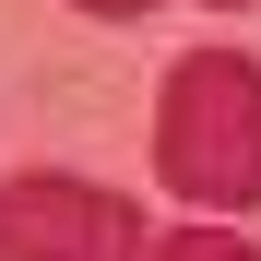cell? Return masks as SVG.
<instances>
[{
  "mask_svg": "<svg viewBox=\"0 0 261 261\" xmlns=\"http://www.w3.org/2000/svg\"><path fill=\"white\" fill-rule=\"evenodd\" d=\"M154 178L202 202V226H238L261 202V60L249 48H178L154 83Z\"/></svg>",
  "mask_w": 261,
  "mask_h": 261,
  "instance_id": "6da1fadb",
  "label": "cell"
},
{
  "mask_svg": "<svg viewBox=\"0 0 261 261\" xmlns=\"http://www.w3.org/2000/svg\"><path fill=\"white\" fill-rule=\"evenodd\" d=\"M143 214L95 178H60V166H36V178H0V261H143Z\"/></svg>",
  "mask_w": 261,
  "mask_h": 261,
  "instance_id": "7a4b0ae2",
  "label": "cell"
},
{
  "mask_svg": "<svg viewBox=\"0 0 261 261\" xmlns=\"http://www.w3.org/2000/svg\"><path fill=\"white\" fill-rule=\"evenodd\" d=\"M143 261H261V249H249L238 226H166V238H154Z\"/></svg>",
  "mask_w": 261,
  "mask_h": 261,
  "instance_id": "3957f363",
  "label": "cell"
},
{
  "mask_svg": "<svg viewBox=\"0 0 261 261\" xmlns=\"http://www.w3.org/2000/svg\"><path fill=\"white\" fill-rule=\"evenodd\" d=\"M71 12H95V24H143L154 0H71Z\"/></svg>",
  "mask_w": 261,
  "mask_h": 261,
  "instance_id": "277c9868",
  "label": "cell"
},
{
  "mask_svg": "<svg viewBox=\"0 0 261 261\" xmlns=\"http://www.w3.org/2000/svg\"><path fill=\"white\" fill-rule=\"evenodd\" d=\"M202 12H249V0H202Z\"/></svg>",
  "mask_w": 261,
  "mask_h": 261,
  "instance_id": "5b68a950",
  "label": "cell"
}]
</instances>
